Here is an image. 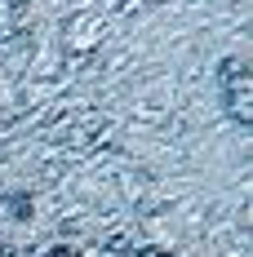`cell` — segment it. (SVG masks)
Instances as JSON below:
<instances>
[{
	"label": "cell",
	"mask_w": 253,
	"mask_h": 257,
	"mask_svg": "<svg viewBox=\"0 0 253 257\" xmlns=\"http://www.w3.org/2000/svg\"><path fill=\"white\" fill-rule=\"evenodd\" d=\"M0 257H5V244H0Z\"/></svg>",
	"instance_id": "1"
}]
</instances>
